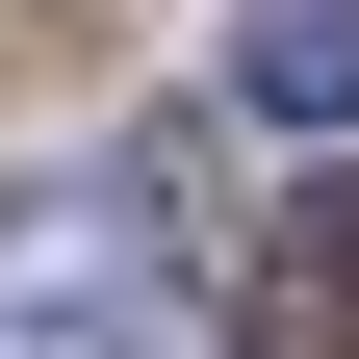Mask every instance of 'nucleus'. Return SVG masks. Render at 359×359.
I'll return each instance as SVG.
<instances>
[{
	"label": "nucleus",
	"instance_id": "nucleus-2",
	"mask_svg": "<svg viewBox=\"0 0 359 359\" xmlns=\"http://www.w3.org/2000/svg\"><path fill=\"white\" fill-rule=\"evenodd\" d=\"M231 334H257V359H359V154L308 180L283 231H257V283H231Z\"/></svg>",
	"mask_w": 359,
	"mask_h": 359
},
{
	"label": "nucleus",
	"instance_id": "nucleus-3",
	"mask_svg": "<svg viewBox=\"0 0 359 359\" xmlns=\"http://www.w3.org/2000/svg\"><path fill=\"white\" fill-rule=\"evenodd\" d=\"M231 103L257 128H359V0H257L231 26Z\"/></svg>",
	"mask_w": 359,
	"mask_h": 359
},
{
	"label": "nucleus",
	"instance_id": "nucleus-1",
	"mask_svg": "<svg viewBox=\"0 0 359 359\" xmlns=\"http://www.w3.org/2000/svg\"><path fill=\"white\" fill-rule=\"evenodd\" d=\"M0 359H154V231L128 205H0Z\"/></svg>",
	"mask_w": 359,
	"mask_h": 359
}]
</instances>
